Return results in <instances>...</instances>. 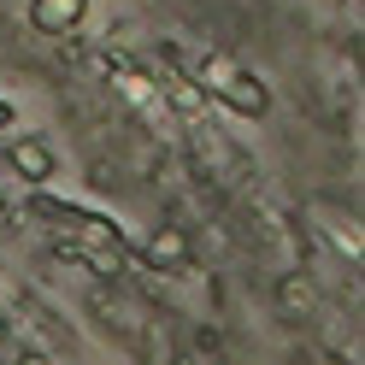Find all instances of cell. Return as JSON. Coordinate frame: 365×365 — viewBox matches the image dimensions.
I'll return each mask as SVG.
<instances>
[{
  "instance_id": "obj_4",
  "label": "cell",
  "mask_w": 365,
  "mask_h": 365,
  "mask_svg": "<svg viewBox=\"0 0 365 365\" xmlns=\"http://www.w3.org/2000/svg\"><path fill=\"white\" fill-rule=\"evenodd\" d=\"M88 18V0H30V24L41 36H71Z\"/></svg>"
},
{
  "instance_id": "obj_5",
  "label": "cell",
  "mask_w": 365,
  "mask_h": 365,
  "mask_svg": "<svg viewBox=\"0 0 365 365\" xmlns=\"http://www.w3.org/2000/svg\"><path fill=\"white\" fill-rule=\"evenodd\" d=\"M142 265H153V271H182V265H189V236H182V230H153V236L142 242Z\"/></svg>"
},
{
  "instance_id": "obj_1",
  "label": "cell",
  "mask_w": 365,
  "mask_h": 365,
  "mask_svg": "<svg viewBox=\"0 0 365 365\" xmlns=\"http://www.w3.org/2000/svg\"><path fill=\"white\" fill-rule=\"evenodd\" d=\"M200 88L218 95L230 112H242V118H265V112H271V88L254 71L230 65V59H200Z\"/></svg>"
},
{
  "instance_id": "obj_6",
  "label": "cell",
  "mask_w": 365,
  "mask_h": 365,
  "mask_svg": "<svg viewBox=\"0 0 365 365\" xmlns=\"http://www.w3.org/2000/svg\"><path fill=\"white\" fill-rule=\"evenodd\" d=\"M165 106H177V112H189V118H195V112L212 106V95H207L200 83H171V88H165Z\"/></svg>"
},
{
  "instance_id": "obj_7",
  "label": "cell",
  "mask_w": 365,
  "mask_h": 365,
  "mask_svg": "<svg viewBox=\"0 0 365 365\" xmlns=\"http://www.w3.org/2000/svg\"><path fill=\"white\" fill-rule=\"evenodd\" d=\"M12 124H18V106H12L6 95H0V130H12Z\"/></svg>"
},
{
  "instance_id": "obj_8",
  "label": "cell",
  "mask_w": 365,
  "mask_h": 365,
  "mask_svg": "<svg viewBox=\"0 0 365 365\" xmlns=\"http://www.w3.org/2000/svg\"><path fill=\"white\" fill-rule=\"evenodd\" d=\"M0 218H6V189H0Z\"/></svg>"
},
{
  "instance_id": "obj_2",
  "label": "cell",
  "mask_w": 365,
  "mask_h": 365,
  "mask_svg": "<svg viewBox=\"0 0 365 365\" xmlns=\"http://www.w3.org/2000/svg\"><path fill=\"white\" fill-rule=\"evenodd\" d=\"M318 307H324V294H318V283L307 271H283L277 277V318L283 324H307V318H318Z\"/></svg>"
},
{
  "instance_id": "obj_3",
  "label": "cell",
  "mask_w": 365,
  "mask_h": 365,
  "mask_svg": "<svg viewBox=\"0 0 365 365\" xmlns=\"http://www.w3.org/2000/svg\"><path fill=\"white\" fill-rule=\"evenodd\" d=\"M6 165L24 177V182H48V177L59 171V153L41 142V135H24V142H12V148H6Z\"/></svg>"
}]
</instances>
